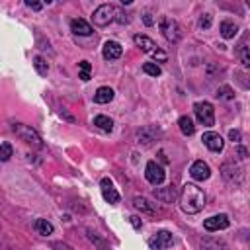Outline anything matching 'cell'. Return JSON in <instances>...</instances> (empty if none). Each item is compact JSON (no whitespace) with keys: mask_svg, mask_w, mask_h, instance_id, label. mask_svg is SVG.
<instances>
[{"mask_svg":"<svg viewBox=\"0 0 250 250\" xmlns=\"http://www.w3.org/2000/svg\"><path fill=\"white\" fill-rule=\"evenodd\" d=\"M180 207L188 215H195L205 207V191L195 184H184L180 191Z\"/></svg>","mask_w":250,"mask_h":250,"instance_id":"1","label":"cell"},{"mask_svg":"<svg viewBox=\"0 0 250 250\" xmlns=\"http://www.w3.org/2000/svg\"><path fill=\"white\" fill-rule=\"evenodd\" d=\"M12 129H14L16 137H18L20 141H23V143H27V145H33V146H43V141H41L39 133H37L35 129H31L29 125H23V123H16Z\"/></svg>","mask_w":250,"mask_h":250,"instance_id":"2","label":"cell"},{"mask_svg":"<svg viewBox=\"0 0 250 250\" xmlns=\"http://www.w3.org/2000/svg\"><path fill=\"white\" fill-rule=\"evenodd\" d=\"M193 113L197 117V121L205 127L215 125V109L209 102H195L193 104Z\"/></svg>","mask_w":250,"mask_h":250,"instance_id":"3","label":"cell"},{"mask_svg":"<svg viewBox=\"0 0 250 250\" xmlns=\"http://www.w3.org/2000/svg\"><path fill=\"white\" fill-rule=\"evenodd\" d=\"M92 20H94V23L100 25V27L109 25V23L115 20V6H111V4H100V6L94 10Z\"/></svg>","mask_w":250,"mask_h":250,"instance_id":"4","label":"cell"},{"mask_svg":"<svg viewBox=\"0 0 250 250\" xmlns=\"http://www.w3.org/2000/svg\"><path fill=\"white\" fill-rule=\"evenodd\" d=\"M160 31H162V35H164L170 43H178V41L182 39V27H180V23H178L176 20L168 18V16L160 20Z\"/></svg>","mask_w":250,"mask_h":250,"instance_id":"5","label":"cell"},{"mask_svg":"<svg viewBox=\"0 0 250 250\" xmlns=\"http://www.w3.org/2000/svg\"><path fill=\"white\" fill-rule=\"evenodd\" d=\"M164 168L156 162V160H150V162H146V166H145V178H146V182H150L152 186H158V184H162L164 182Z\"/></svg>","mask_w":250,"mask_h":250,"instance_id":"6","label":"cell"},{"mask_svg":"<svg viewBox=\"0 0 250 250\" xmlns=\"http://www.w3.org/2000/svg\"><path fill=\"white\" fill-rule=\"evenodd\" d=\"M201 141H203V145H205L209 150H213V152H221L223 146H225L223 137H221L219 133H215V131H207V133H203Z\"/></svg>","mask_w":250,"mask_h":250,"instance_id":"7","label":"cell"},{"mask_svg":"<svg viewBox=\"0 0 250 250\" xmlns=\"http://www.w3.org/2000/svg\"><path fill=\"white\" fill-rule=\"evenodd\" d=\"M203 227H205V230H209V232L223 230V229H227V227H229V217H227L225 213L213 215V217H209V219H205V221H203Z\"/></svg>","mask_w":250,"mask_h":250,"instance_id":"8","label":"cell"},{"mask_svg":"<svg viewBox=\"0 0 250 250\" xmlns=\"http://www.w3.org/2000/svg\"><path fill=\"white\" fill-rule=\"evenodd\" d=\"M189 176H191L195 182H203V180H207V178L211 176V168H209L207 162L195 160V162L191 164V168H189Z\"/></svg>","mask_w":250,"mask_h":250,"instance_id":"9","label":"cell"},{"mask_svg":"<svg viewBox=\"0 0 250 250\" xmlns=\"http://www.w3.org/2000/svg\"><path fill=\"white\" fill-rule=\"evenodd\" d=\"M172 242H174L172 232H168V230H160V232H156L154 238H150V248H152V250H164V248L172 246Z\"/></svg>","mask_w":250,"mask_h":250,"instance_id":"10","label":"cell"},{"mask_svg":"<svg viewBox=\"0 0 250 250\" xmlns=\"http://www.w3.org/2000/svg\"><path fill=\"white\" fill-rule=\"evenodd\" d=\"M100 188H102V195H104V199L107 201V203H117L119 201V193H117V189L113 188V184H111V180L109 178H102V182H100Z\"/></svg>","mask_w":250,"mask_h":250,"instance_id":"11","label":"cell"},{"mask_svg":"<svg viewBox=\"0 0 250 250\" xmlns=\"http://www.w3.org/2000/svg\"><path fill=\"white\" fill-rule=\"evenodd\" d=\"M102 55H104L105 61H115L123 55V47L117 41H105L104 47H102Z\"/></svg>","mask_w":250,"mask_h":250,"instance_id":"12","label":"cell"},{"mask_svg":"<svg viewBox=\"0 0 250 250\" xmlns=\"http://www.w3.org/2000/svg\"><path fill=\"white\" fill-rule=\"evenodd\" d=\"M70 31L74 33V35H82V37H88V35H92V25L86 21V20H82V18H74L72 21H70Z\"/></svg>","mask_w":250,"mask_h":250,"instance_id":"13","label":"cell"},{"mask_svg":"<svg viewBox=\"0 0 250 250\" xmlns=\"http://www.w3.org/2000/svg\"><path fill=\"white\" fill-rule=\"evenodd\" d=\"M133 207L139 209L141 213H146V215H156V211H158L156 203H152V201H148L146 197H141V195L133 197Z\"/></svg>","mask_w":250,"mask_h":250,"instance_id":"14","label":"cell"},{"mask_svg":"<svg viewBox=\"0 0 250 250\" xmlns=\"http://www.w3.org/2000/svg\"><path fill=\"white\" fill-rule=\"evenodd\" d=\"M221 172H223V178H225L227 182H230V184L240 182V174H242V170H240L238 166H234V162H227V164H223Z\"/></svg>","mask_w":250,"mask_h":250,"instance_id":"15","label":"cell"},{"mask_svg":"<svg viewBox=\"0 0 250 250\" xmlns=\"http://www.w3.org/2000/svg\"><path fill=\"white\" fill-rule=\"evenodd\" d=\"M133 43H135V45H137L141 51L150 53V55H152V53L158 49V45H156V43H154L150 37H146V35H135V37H133Z\"/></svg>","mask_w":250,"mask_h":250,"instance_id":"16","label":"cell"},{"mask_svg":"<svg viewBox=\"0 0 250 250\" xmlns=\"http://www.w3.org/2000/svg\"><path fill=\"white\" fill-rule=\"evenodd\" d=\"M137 139H139V143H141V145L150 146V145H152V141H156V129H154V127H150V125H146V127H143V129H139V131H137Z\"/></svg>","mask_w":250,"mask_h":250,"instance_id":"17","label":"cell"},{"mask_svg":"<svg viewBox=\"0 0 250 250\" xmlns=\"http://www.w3.org/2000/svg\"><path fill=\"white\" fill-rule=\"evenodd\" d=\"M113 96H115V92H113L109 86H102V88L96 90L94 102H96V104H109V102L113 100Z\"/></svg>","mask_w":250,"mask_h":250,"instance_id":"18","label":"cell"},{"mask_svg":"<svg viewBox=\"0 0 250 250\" xmlns=\"http://www.w3.org/2000/svg\"><path fill=\"white\" fill-rule=\"evenodd\" d=\"M201 248H203V250H229V246H227L225 240H221V238H213V236L203 238Z\"/></svg>","mask_w":250,"mask_h":250,"instance_id":"19","label":"cell"},{"mask_svg":"<svg viewBox=\"0 0 250 250\" xmlns=\"http://www.w3.org/2000/svg\"><path fill=\"white\" fill-rule=\"evenodd\" d=\"M219 31H221V37H223V39H232V37L236 35L238 27H236V23H234V21H230V20H223V21H221Z\"/></svg>","mask_w":250,"mask_h":250,"instance_id":"20","label":"cell"},{"mask_svg":"<svg viewBox=\"0 0 250 250\" xmlns=\"http://www.w3.org/2000/svg\"><path fill=\"white\" fill-rule=\"evenodd\" d=\"M86 236H88V240L98 248V250H109V242L107 240H104L98 232H94L92 229H86Z\"/></svg>","mask_w":250,"mask_h":250,"instance_id":"21","label":"cell"},{"mask_svg":"<svg viewBox=\"0 0 250 250\" xmlns=\"http://www.w3.org/2000/svg\"><path fill=\"white\" fill-rule=\"evenodd\" d=\"M238 57H240V62L244 66H250V53H248V35L242 37V41L238 43V49H236Z\"/></svg>","mask_w":250,"mask_h":250,"instance_id":"22","label":"cell"},{"mask_svg":"<svg viewBox=\"0 0 250 250\" xmlns=\"http://www.w3.org/2000/svg\"><path fill=\"white\" fill-rule=\"evenodd\" d=\"M33 229H35V232L41 234V236H49V234H53V225H51L47 219H37V221L33 223Z\"/></svg>","mask_w":250,"mask_h":250,"instance_id":"23","label":"cell"},{"mask_svg":"<svg viewBox=\"0 0 250 250\" xmlns=\"http://www.w3.org/2000/svg\"><path fill=\"white\" fill-rule=\"evenodd\" d=\"M178 125H180V131L184 135H193V131H195V125H193V121H191L189 115H182L178 119Z\"/></svg>","mask_w":250,"mask_h":250,"instance_id":"24","label":"cell"},{"mask_svg":"<svg viewBox=\"0 0 250 250\" xmlns=\"http://www.w3.org/2000/svg\"><path fill=\"white\" fill-rule=\"evenodd\" d=\"M94 125H96L98 129L105 131V133H109V131L113 129V121H111L107 115H96V117H94Z\"/></svg>","mask_w":250,"mask_h":250,"instance_id":"25","label":"cell"},{"mask_svg":"<svg viewBox=\"0 0 250 250\" xmlns=\"http://www.w3.org/2000/svg\"><path fill=\"white\" fill-rule=\"evenodd\" d=\"M33 66H35V70H37V74H41V76H47V72H49V62L41 57V55H37L35 59H33Z\"/></svg>","mask_w":250,"mask_h":250,"instance_id":"26","label":"cell"},{"mask_svg":"<svg viewBox=\"0 0 250 250\" xmlns=\"http://www.w3.org/2000/svg\"><path fill=\"white\" fill-rule=\"evenodd\" d=\"M219 100H234V90L230 88V86H227V84H223V86H219L217 88V94H215Z\"/></svg>","mask_w":250,"mask_h":250,"instance_id":"27","label":"cell"},{"mask_svg":"<svg viewBox=\"0 0 250 250\" xmlns=\"http://www.w3.org/2000/svg\"><path fill=\"white\" fill-rule=\"evenodd\" d=\"M143 72L145 74H148V76H160V66L156 64V62H145L143 64Z\"/></svg>","mask_w":250,"mask_h":250,"instance_id":"28","label":"cell"},{"mask_svg":"<svg viewBox=\"0 0 250 250\" xmlns=\"http://www.w3.org/2000/svg\"><path fill=\"white\" fill-rule=\"evenodd\" d=\"M78 68H80V78L86 82V80H90V70H92V64L88 62V61H80L78 62Z\"/></svg>","mask_w":250,"mask_h":250,"instance_id":"29","label":"cell"},{"mask_svg":"<svg viewBox=\"0 0 250 250\" xmlns=\"http://www.w3.org/2000/svg\"><path fill=\"white\" fill-rule=\"evenodd\" d=\"M12 152H14V148H12V145H10V143H2V145H0V160H2V162L10 160Z\"/></svg>","mask_w":250,"mask_h":250,"instance_id":"30","label":"cell"},{"mask_svg":"<svg viewBox=\"0 0 250 250\" xmlns=\"http://www.w3.org/2000/svg\"><path fill=\"white\" fill-rule=\"evenodd\" d=\"M115 21H119L121 25H125V23H129V16L123 10H117L115 8Z\"/></svg>","mask_w":250,"mask_h":250,"instance_id":"31","label":"cell"},{"mask_svg":"<svg viewBox=\"0 0 250 250\" xmlns=\"http://www.w3.org/2000/svg\"><path fill=\"white\" fill-rule=\"evenodd\" d=\"M199 27H203V29H209L211 27V14H203L199 18Z\"/></svg>","mask_w":250,"mask_h":250,"instance_id":"32","label":"cell"},{"mask_svg":"<svg viewBox=\"0 0 250 250\" xmlns=\"http://www.w3.org/2000/svg\"><path fill=\"white\" fill-rule=\"evenodd\" d=\"M156 197L162 199V201H168V199H174V189L168 188V193H162V191H156Z\"/></svg>","mask_w":250,"mask_h":250,"instance_id":"33","label":"cell"},{"mask_svg":"<svg viewBox=\"0 0 250 250\" xmlns=\"http://www.w3.org/2000/svg\"><path fill=\"white\" fill-rule=\"evenodd\" d=\"M229 139H230L232 143H240L242 135H240V131H238V129H230V131H229Z\"/></svg>","mask_w":250,"mask_h":250,"instance_id":"34","label":"cell"},{"mask_svg":"<svg viewBox=\"0 0 250 250\" xmlns=\"http://www.w3.org/2000/svg\"><path fill=\"white\" fill-rule=\"evenodd\" d=\"M53 250H74V248L68 246L66 242H53Z\"/></svg>","mask_w":250,"mask_h":250,"instance_id":"35","label":"cell"},{"mask_svg":"<svg viewBox=\"0 0 250 250\" xmlns=\"http://www.w3.org/2000/svg\"><path fill=\"white\" fill-rule=\"evenodd\" d=\"M143 21H145V25H148V27H150V25L154 23L152 14H150V12H145V14H143Z\"/></svg>","mask_w":250,"mask_h":250,"instance_id":"36","label":"cell"},{"mask_svg":"<svg viewBox=\"0 0 250 250\" xmlns=\"http://www.w3.org/2000/svg\"><path fill=\"white\" fill-rule=\"evenodd\" d=\"M152 57H154L156 61H160V62H164V61H166V53H164V51H160V49H156V51L152 53Z\"/></svg>","mask_w":250,"mask_h":250,"instance_id":"37","label":"cell"},{"mask_svg":"<svg viewBox=\"0 0 250 250\" xmlns=\"http://www.w3.org/2000/svg\"><path fill=\"white\" fill-rule=\"evenodd\" d=\"M25 6L31 8V10H41V8H43L41 2H31V0H25Z\"/></svg>","mask_w":250,"mask_h":250,"instance_id":"38","label":"cell"},{"mask_svg":"<svg viewBox=\"0 0 250 250\" xmlns=\"http://www.w3.org/2000/svg\"><path fill=\"white\" fill-rule=\"evenodd\" d=\"M129 221H131V225H133V229H141V227H143V223H141V219H139V217H135V215H133V217H129Z\"/></svg>","mask_w":250,"mask_h":250,"instance_id":"39","label":"cell"},{"mask_svg":"<svg viewBox=\"0 0 250 250\" xmlns=\"http://www.w3.org/2000/svg\"><path fill=\"white\" fill-rule=\"evenodd\" d=\"M238 156H240V158H246V148L238 146Z\"/></svg>","mask_w":250,"mask_h":250,"instance_id":"40","label":"cell"}]
</instances>
